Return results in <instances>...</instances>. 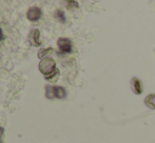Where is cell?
<instances>
[{
  "label": "cell",
  "instance_id": "4",
  "mask_svg": "<svg viewBox=\"0 0 155 143\" xmlns=\"http://www.w3.org/2000/svg\"><path fill=\"white\" fill-rule=\"evenodd\" d=\"M30 39V43L34 46H40L41 41H40V33H39L38 30H33V31L30 33L29 36Z\"/></svg>",
  "mask_w": 155,
  "mask_h": 143
},
{
  "label": "cell",
  "instance_id": "10",
  "mask_svg": "<svg viewBox=\"0 0 155 143\" xmlns=\"http://www.w3.org/2000/svg\"><path fill=\"white\" fill-rule=\"evenodd\" d=\"M55 17H56V18H57L58 20H59L61 23H64V22H65V17H64V14H63L62 11H60V10L56 11V12H55Z\"/></svg>",
  "mask_w": 155,
  "mask_h": 143
},
{
  "label": "cell",
  "instance_id": "2",
  "mask_svg": "<svg viewBox=\"0 0 155 143\" xmlns=\"http://www.w3.org/2000/svg\"><path fill=\"white\" fill-rule=\"evenodd\" d=\"M57 45L62 53H71L72 52V42L68 38H59L57 41Z\"/></svg>",
  "mask_w": 155,
  "mask_h": 143
},
{
  "label": "cell",
  "instance_id": "14",
  "mask_svg": "<svg viewBox=\"0 0 155 143\" xmlns=\"http://www.w3.org/2000/svg\"><path fill=\"white\" fill-rule=\"evenodd\" d=\"M2 38V32H1V29H0V39Z\"/></svg>",
  "mask_w": 155,
  "mask_h": 143
},
{
  "label": "cell",
  "instance_id": "1",
  "mask_svg": "<svg viewBox=\"0 0 155 143\" xmlns=\"http://www.w3.org/2000/svg\"><path fill=\"white\" fill-rule=\"evenodd\" d=\"M56 63L52 58H45L39 63V71L45 76H49L56 70Z\"/></svg>",
  "mask_w": 155,
  "mask_h": 143
},
{
  "label": "cell",
  "instance_id": "3",
  "mask_svg": "<svg viewBox=\"0 0 155 143\" xmlns=\"http://www.w3.org/2000/svg\"><path fill=\"white\" fill-rule=\"evenodd\" d=\"M41 17V10L37 6H32L28 10L27 12V18L29 19L30 21L34 22V21L39 20Z\"/></svg>",
  "mask_w": 155,
  "mask_h": 143
},
{
  "label": "cell",
  "instance_id": "12",
  "mask_svg": "<svg viewBox=\"0 0 155 143\" xmlns=\"http://www.w3.org/2000/svg\"><path fill=\"white\" fill-rule=\"evenodd\" d=\"M67 8H69V10H76V8H78V3L76 1H73V0H71V1H67Z\"/></svg>",
  "mask_w": 155,
  "mask_h": 143
},
{
  "label": "cell",
  "instance_id": "15",
  "mask_svg": "<svg viewBox=\"0 0 155 143\" xmlns=\"http://www.w3.org/2000/svg\"><path fill=\"white\" fill-rule=\"evenodd\" d=\"M0 143H3V142H2V141H1V140H0Z\"/></svg>",
  "mask_w": 155,
  "mask_h": 143
},
{
  "label": "cell",
  "instance_id": "9",
  "mask_svg": "<svg viewBox=\"0 0 155 143\" xmlns=\"http://www.w3.org/2000/svg\"><path fill=\"white\" fill-rule=\"evenodd\" d=\"M53 52V49L52 47H49V49H40V51L38 52V57L39 58H42V57H45V56H48V55H50V54Z\"/></svg>",
  "mask_w": 155,
  "mask_h": 143
},
{
  "label": "cell",
  "instance_id": "13",
  "mask_svg": "<svg viewBox=\"0 0 155 143\" xmlns=\"http://www.w3.org/2000/svg\"><path fill=\"white\" fill-rule=\"evenodd\" d=\"M2 135H3V129H2V127L0 126V140H1Z\"/></svg>",
  "mask_w": 155,
  "mask_h": 143
},
{
  "label": "cell",
  "instance_id": "7",
  "mask_svg": "<svg viewBox=\"0 0 155 143\" xmlns=\"http://www.w3.org/2000/svg\"><path fill=\"white\" fill-rule=\"evenodd\" d=\"M45 80H48V81H50V82H56L58 78H59V70L56 68V70L52 74H50L49 76H45Z\"/></svg>",
  "mask_w": 155,
  "mask_h": 143
},
{
  "label": "cell",
  "instance_id": "5",
  "mask_svg": "<svg viewBox=\"0 0 155 143\" xmlns=\"http://www.w3.org/2000/svg\"><path fill=\"white\" fill-rule=\"evenodd\" d=\"M53 95L54 97L58 99H62L65 97L67 93H65V90L62 87V86H53Z\"/></svg>",
  "mask_w": 155,
  "mask_h": 143
},
{
  "label": "cell",
  "instance_id": "6",
  "mask_svg": "<svg viewBox=\"0 0 155 143\" xmlns=\"http://www.w3.org/2000/svg\"><path fill=\"white\" fill-rule=\"evenodd\" d=\"M132 87L134 90V93L137 95H140L143 93V86H141V82L136 78H133L132 80Z\"/></svg>",
  "mask_w": 155,
  "mask_h": 143
},
{
  "label": "cell",
  "instance_id": "11",
  "mask_svg": "<svg viewBox=\"0 0 155 143\" xmlns=\"http://www.w3.org/2000/svg\"><path fill=\"white\" fill-rule=\"evenodd\" d=\"M45 97L49 99H52L54 97L53 95V86H45Z\"/></svg>",
  "mask_w": 155,
  "mask_h": 143
},
{
  "label": "cell",
  "instance_id": "8",
  "mask_svg": "<svg viewBox=\"0 0 155 143\" xmlns=\"http://www.w3.org/2000/svg\"><path fill=\"white\" fill-rule=\"evenodd\" d=\"M146 104L152 110H155V94H151L146 98Z\"/></svg>",
  "mask_w": 155,
  "mask_h": 143
}]
</instances>
